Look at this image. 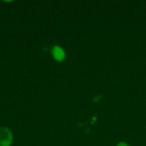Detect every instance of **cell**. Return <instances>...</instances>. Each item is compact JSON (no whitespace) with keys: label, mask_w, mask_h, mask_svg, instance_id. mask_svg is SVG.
<instances>
[{"label":"cell","mask_w":146,"mask_h":146,"mask_svg":"<svg viewBox=\"0 0 146 146\" xmlns=\"http://www.w3.org/2000/svg\"><path fill=\"white\" fill-rule=\"evenodd\" d=\"M51 52H52L53 57H54L56 61L62 62V61H63V60L65 59V56H66L65 51L63 50V49H62V47H60V46H54V47L52 48Z\"/></svg>","instance_id":"cell-2"},{"label":"cell","mask_w":146,"mask_h":146,"mask_svg":"<svg viewBox=\"0 0 146 146\" xmlns=\"http://www.w3.org/2000/svg\"><path fill=\"white\" fill-rule=\"evenodd\" d=\"M116 146H129V145L126 142H120Z\"/></svg>","instance_id":"cell-3"},{"label":"cell","mask_w":146,"mask_h":146,"mask_svg":"<svg viewBox=\"0 0 146 146\" xmlns=\"http://www.w3.org/2000/svg\"><path fill=\"white\" fill-rule=\"evenodd\" d=\"M12 139V133L8 128L0 127V146H9Z\"/></svg>","instance_id":"cell-1"}]
</instances>
